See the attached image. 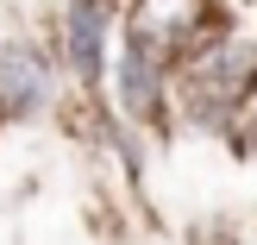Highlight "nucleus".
I'll return each instance as SVG.
<instances>
[{
  "label": "nucleus",
  "instance_id": "nucleus-1",
  "mask_svg": "<svg viewBox=\"0 0 257 245\" xmlns=\"http://www.w3.org/2000/svg\"><path fill=\"white\" fill-rule=\"evenodd\" d=\"M50 101V63L32 44H7L0 50V113H32Z\"/></svg>",
  "mask_w": 257,
  "mask_h": 245
},
{
  "label": "nucleus",
  "instance_id": "nucleus-2",
  "mask_svg": "<svg viewBox=\"0 0 257 245\" xmlns=\"http://www.w3.org/2000/svg\"><path fill=\"white\" fill-rule=\"evenodd\" d=\"M100 44H107V0H75L69 7V63L82 82L100 75Z\"/></svg>",
  "mask_w": 257,
  "mask_h": 245
},
{
  "label": "nucleus",
  "instance_id": "nucleus-3",
  "mask_svg": "<svg viewBox=\"0 0 257 245\" xmlns=\"http://www.w3.org/2000/svg\"><path fill=\"white\" fill-rule=\"evenodd\" d=\"M119 95L132 113H151V101H157V44L138 38V32L125 44V63H119Z\"/></svg>",
  "mask_w": 257,
  "mask_h": 245
}]
</instances>
